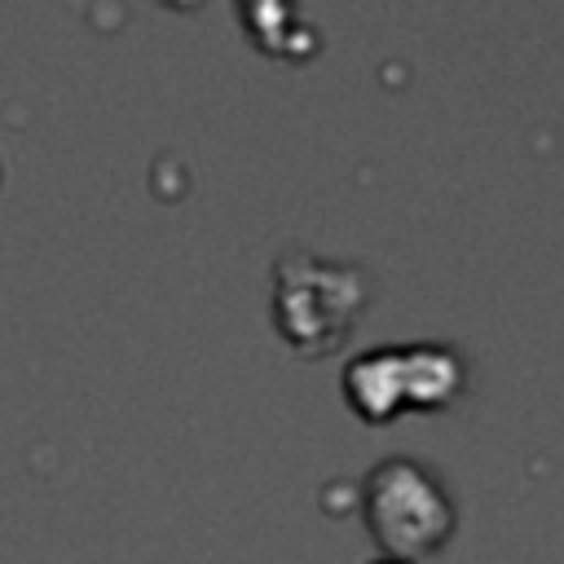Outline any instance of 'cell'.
<instances>
[{"label":"cell","mask_w":564,"mask_h":564,"mask_svg":"<svg viewBox=\"0 0 564 564\" xmlns=\"http://www.w3.org/2000/svg\"><path fill=\"white\" fill-rule=\"evenodd\" d=\"M278 313L286 317V330L295 335L300 322H308L317 330V348L330 344L344 322L348 308H357V273L352 269H330L322 260L308 256H291L278 269Z\"/></svg>","instance_id":"1"}]
</instances>
